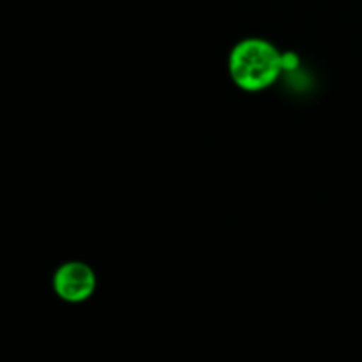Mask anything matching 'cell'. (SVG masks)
Instances as JSON below:
<instances>
[{
    "instance_id": "obj_1",
    "label": "cell",
    "mask_w": 362,
    "mask_h": 362,
    "mask_svg": "<svg viewBox=\"0 0 362 362\" xmlns=\"http://www.w3.org/2000/svg\"><path fill=\"white\" fill-rule=\"evenodd\" d=\"M281 53L267 39H244L230 52V78L237 87L246 92H260L269 88L283 73Z\"/></svg>"
},
{
    "instance_id": "obj_2",
    "label": "cell",
    "mask_w": 362,
    "mask_h": 362,
    "mask_svg": "<svg viewBox=\"0 0 362 362\" xmlns=\"http://www.w3.org/2000/svg\"><path fill=\"white\" fill-rule=\"evenodd\" d=\"M98 286V278L90 265L83 262H67L57 269L53 276V290L66 303H83Z\"/></svg>"
}]
</instances>
